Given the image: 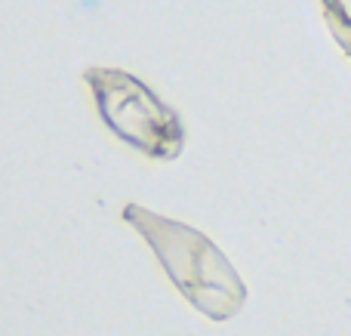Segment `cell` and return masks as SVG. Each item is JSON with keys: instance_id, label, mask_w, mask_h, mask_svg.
<instances>
[{"instance_id": "1", "label": "cell", "mask_w": 351, "mask_h": 336, "mask_svg": "<svg viewBox=\"0 0 351 336\" xmlns=\"http://www.w3.org/2000/svg\"><path fill=\"white\" fill-rule=\"evenodd\" d=\"M123 219L148 241L167 278L197 312L213 321H228L243 309L247 284L204 232L158 216L139 204L123 207Z\"/></svg>"}, {"instance_id": "2", "label": "cell", "mask_w": 351, "mask_h": 336, "mask_svg": "<svg viewBox=\"0 0 351 336\" xmlns=\"http://www.w3.org/2000/svg\"><path fill=\"white\" fill-rule=\"evenodd\" d=\"M84 80L93 90L99 117L121 142L158 160H173L182 154L185 127L179 115L139 77L117 68H90Z\"/></svg>"}, {"instance_id": "3", "label": "cell", "mask_w": 351, "mask_h": 336, "mask_svg": "<svg viewBox=\"0 0 351 336\" xmlns=\"http://www.w3.org/2000/svg\"><path fill=\"white\" fill-rule=\"evenodd\" d=\"M321 12L327 22L333 40L339 43V49L351 59V12L342 0H321Z\"/></svg>"}]
</instances>
